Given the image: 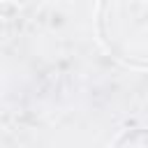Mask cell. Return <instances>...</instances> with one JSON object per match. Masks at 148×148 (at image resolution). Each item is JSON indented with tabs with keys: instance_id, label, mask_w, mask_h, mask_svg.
Segmentation results:
<instances>
[{
	"instance_id": "obj_2",
	"label": "cell",
	"mask_w": 148,
	"mask_h": 148,
	"mask_svg": "<svg viewBox=\"0 0 148 148\" xmlns=\"http://www.w3.org/2000/svg\"><path fill=\"white\" fill-rule=\"evenodd\" d=\"M111 148H148V127H130V130H123Z\"/></svg>"
},
{
	"instance_id": "obj_1",
	"label": "cell",
	"mask_w": 148,
	"mask_h": 148,
	"mask_svg": "<svg viewBox=\"0 0 148 148\" xmlns=\"http://www.w3.org/2000/svg\"><path fill=\"white\" fill-rule=\"evenodd\" d=\"M95 30L116 60L148 69V0H97Z\"/></svg>"
}]
</instances>
